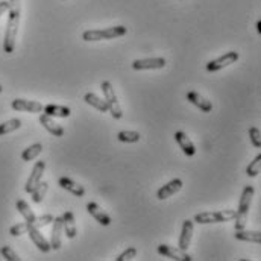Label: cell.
I'll return each instance as SVG.
<instances>
[{
    "label": "cell",
    "mask_w": 261,
    "mask_h": 261,
    "mask_svg": "<svg viewBox=\"0 0 261 261\" xmlns=\"http://www.w3.org/2000/svg\"><path fill=\"white\" fill-rule=\"evenodd\" d=\"M193 232H195L193 220H190V219L184 220V222H182V231H181L179 242H178L179 249H182V251H187V249H189V246H190V243H192Z\"/></svg>",
    "instance_id": "obj_13"
},
{
    "label": "cell",
    "mask_w": 261,
    "mask_h": 261,
    "mask_svg": "<svg viewBox=\"0 0 261 261\" xmlns=\"http://www.w3.org/2000/svg\"><path fill=\"white\" fill-rule=\"evenodd\" d=\"M137 254H138V251H137V248H128V249H125L116 260L117 261H126V260H132V258H135L137 257Z\"/></svg>",
    "instance_id": "obj_34"
},
{
    "label": "cell",
    "mask_w": 261,
    "mask_h": 261,
    "mask_svg": "<svg viewBox=\"0 0 261 261\" xmlns=\"http://www.w3.org/2000/svg\"><path fill=\"white\" fill-rule=\"evenodd\" d=\"M158 254L170 258V260H176V261H190L192 257L187 254V251H182L179 248H175V246H170V245H160L156 248Z\"/></svg>",
    "instance_id": "obj_8"
},
{
    "label": "cell",
    "mask_w": 261,
    "mask_h": 261,
    "mask_svg": "<svg viewBox=\"0 0 261 261\" xmlns=\"http://www.w3.org/2000/svg\"><path fill=\"white\" fill-rule=\"evenodd\" d=\"M234 237L240 242H249V243H261V232L260 231H245L239 229L236 231Z\"/></svg>",
    "instance_id": "obj_22"
},
{
    "label": "cell",
    "mask_w": 261,
    "mask_h": 261,
    "mask_svg": "<svg viewBox=\"0 0 261 261\" xmlns=\"http://www.w3.org/2000/svg\"><path fill=\"white\" fill-rule=\"evenodd\" d=\"M54 216L52 214H44V216H40V217H37L35 219V222L32 223L34 226H37L38 229L40 228H44V226H47V225H50L52 222H54Z\"/></svg>",
    "instance_id": "obj_32"
},
{
    "label": "cell",
    "mask_w": 261,
    "mask_h": 261,
    "mask_svg": "<svg viewBox=\"0 0 261 261\" xmlns=\"http://www.w3.org/2000/svg\"><path fill=\"white\" fill-rule=\"evenodd\" d=\"M257 32H258V34H261V20L260 21H257Z\"/></svg>",
    "instance_id": "obj_36"
},
{
    "label": "cell",
    "mask_w": 261,
    "mask_h": 261,
    "mask_svg": "<svg viewBox=\"0 0 261 261\" xmlns=\"http://www.w3.org/2000/svg\"><path fill=\"white\" fill-rule=\"evenodd\" d=\"M12 110L23 111V113H43L44 105L37 100H26V99H14L11 103Z\"/></svg>",
    "instance_id": "obj_9"
},
{
    "label": "cell",
    "mask_w": 261,
    "mask_h": 261,
    "mask_svg": "<svg viewBox=\"0 0 261 261\" xmlns=\"http://www.w3.org/2000/svg\"><path fill=\"white\" fill-rule=\"evenodd\" d=\"M260 167H261V153H258V155L254 158V161H252L251 164H248V167H246V173H248V176L255 178V176L260 173Z\"/></svg>",
    "instance_id": "obj_29"
},
{
    "label": "cell",
    "mask_w": 261,
    "mask_h": 261,
    "mask_svg": "<svg viewBox=\"0 0 261 261\" xmlns=\"http://www.w3.org/2000/svg\"><path fill=\"white\" fill-rule=\"evenodd\" d=\"M41 152H43V144H41V143H34L32 146H29L28 149L23 150L21 160H23V161H32V160H35Z\"/></svg>",
    "instance_id": "obj_25"
},
{
    "label": "cell",
    "mask_w": 261,
    "mask_h": 261,
    "mask_svg": "<svg viewBox=\"0 0 261 261\" xmlns=\"http://www.w3.org/2000/svg\"><path fill=\"white\" fill-rule=\"evenodd\" d=\"M54 228H52V232H50V248L54 251H58L61 246H63V232H64V228H63V217H55L54 219Z\"/></svg>",
    "instance_id": "obj_12"
},
{
    "label": "cell",
    "mask_w": 261,
    "mask_h": 261,
    "mask_svg": "<svg viewBox=\"0 0 261 261\" xmlns=\"http://www.w3.org/2000/svg\"><path fill=\"white\" fill-rule=\"evenodd\" d=\"M9 2V15H8V24L5 31V40H3V50L5 54H12L15 50V40L20 24V14H21V0H8Z\"/></svg>",
    "instance_id": "obj_1"
},
{
    "label": "cell",
    "mask_w": 261,
    "mask_h": 261,
    "mask_svg": "<svg viewBox=\"0 0 261 261\" xmlns=\"http://www.w3.org/2000/svg\"><path fill=\"white\" fill-rule=\"evenodd\" d=\"M87 211L102 225V226H108L111 225V217L96 203V202H88L87 203Z\"/></svg>",
    "instance_id": "obj_16"
},
{
    "label": "cell",
    "mask_w": 261,
    "mask_h": 261,
    "mask_svg": "<svg viewBox=\"0 0 261 261\" xmlns=\"http://www.w3.org/2000/svg\"><path fill=\"white\" fill-rule=\"evenodd\" d=\"M175 141L179 144V147L182 149V152H184L187 156H193L196 153L195 144H193V141L187 137L186 132H182V130L175 132Z\"/></svg>",
    "instance_id": "obj_17"
},
{
    "label": "cell",
    "mask_w": 261,
    "mask_h": 261,
    "mask_svg": "<svg viewBox=\"0 0 261 261\" xmlns=\"http://www.w3.org/2000/svg\"><path fill=\"white\" fill-rule=\"evenodd\" d=\"M58 186H60L61 189L67 190L68 193L77 196V197H82V196L85 195V189H84L81 184H77V182H74L73 179H70V178H65V176L60 178Z\"/></svg>",
    "instance_id": "obj_20"
},
{
    "label": "cell",
    "mask_w": 261,
    "mask_h": 261,
    "mask_svg": "<svg viewBox=\"0 0 261 261\" xmlns=\"http://www.w3.org/2000/svg\"><path fill=\"white\" fill-rule=\"evenodd\" d=\"M117 138L122 143H138L140 138H141V135L137 130H120L117 134Z\"/></svg>",
    "instance_id": "obj_28"
},
{
    "label": "cell",
    "mask_w": 261,
    "mask_h": 261,
    "mask_svg": "<svg viewBox=\"0 0 261 261\" xmlns=\"http://www.w3.org/2000/svg\"><path fill=\"white\" fill-rule=\"evenodd\" d=\"M236 211L234 210H217V211H205L197 213L195 216L196 223L206 225V223H225L229 220H234Z\"/></svg>",
    "instance_id": "obj_5"
},
{
    "label": "cell",
    "mask_w": 261,
    "mask_h": 261,
    "mask_svg": "<svg viewBox=\"0 0 261 261\" xmlns=\"http://www.w3.org/2000/svg\"><path fill=\"white\" fill-rule=\"evenodd\" d=\"M3 91V87H2V84H0V93Z\"/></svg>",
    "instance_id": "obj_37"
},
{
    "label": "cell",
    "mask_w": 261,
    "mask_h": 261,
    "mask_svg": "<svg viewBox=\"0 0 261 261\" xmlns=\"http://www.w3.org/2000/svg\"><path fill=\"white\" fill-rule=\"evenodd\" d=\"M249 138H251V143H252L254 147H260L261 149V132L258 128L252 126L249 129Z\"/></svg>",
    "instance_id": "obj_33"
},
{
    "label": "cell",
    "mask_w": 261,
    "mask_h": 261,
    "mask_svg": "<svg viewBox=\"0 0 261 261\" xmlns=\"http://www.w3.org/2000/svg\"><path fill=\"white\" fill-rule=\"evenodd\" d=\"M28 234H29V237H31L32 243H34V245H35L41 252L47 254V252H50V251H52L50 243L44 239V236L40 232V229H38L37 226H34L32 223H29V225H28Z\"/></svg>",
    "instance_id": "obj_10"
},
{
    "label": "cell",
    "mask_w": 261,
    "mask_h": 261,
    "mask_svg": "<svg viewBox=\"0 0 261 261\" xmlns=\"http://www.w3.org/2000/svg\"><path fill=\"white\" fill-rule=\"evenodd\" d=\"M126 35L125 26H114V28H105V29H90L82 34L84 41H102V40H113L117 37Z\"/></svg>",
    "instance_id": "obj_3"
},
{
    "label": "cell",
    "mask_w": 261,
    "mask_h": 261,
    "mask_svg": "<svg viewBox=\"0 0 261 261\" xmlns=\"http://www.w3.org/2000/svg\"><path fill=\"white\" fill-rule=\"evenodd\" d=\"M181 189H182V179L175 178V179H172L170 182H167L166 186H163V187L158 190L156 197H158L160 200L169 199V197H172L173 195H176Z\"/></svg>",
    "instance_id": "obj_14"
},
{
    "label": "cell",
    "mask_w": 261,
    "mask_h": 261,
    "mask_svg": "<svg viewBox=\"0 0 261 261\" xmlns=\"http://www.w3.org/2000/svg\"><path fill=\"white\" fill-rule=\"evenodd\" d=\"M21 128V120L20 119H11L3 123H0V135H6L9 132L20 129Z\"/></svg>",
    "instance_id": "obj_27"
},
{
    "label": "cell",
    "mask_w": 261,
    "mask_h": 261,
    "mask_svg": "<svg viewBox=\"0 0 261 261\" xmlns=\"http://www.w3.org/2000/svg\"><path fill=\"white\" fill-rule=\"evenodd\" d=\"M47 190H49V184H47L46 181H41V182L34 189V192L31 193V195H32V200H34L35 203H41L43 199H44V196L47 193Z\"/></svg>",
    "instance_id": "obj_26"
},
{
    "label": "cell",
    "mask_w": 261,
    "mask_h": 261,
    "mask_svg": "<svg viewBox=\"0 0 261 261\" xmlns=\"http://www.w3.org/2000/svg\"><path fill=\"white\" fill-rule=\"evenodd\" d=\"M0 254L3 255V258L8 261H20L21 258L17 255V252L12 249V248H9V246H2L0 248Z\"/></svg>",
    "instance_id": "obj_30"
},
{
    "label": "cell",
    "mask_w": 261,
    "mask_h": 261,
    "mask_svg": "<svg viewBox=\"0 0 261 261\" xmlns=\"http://www.w3.org/2000/svg\"><path fill=\"white\" fill-rule=\"evenodd\" d=\"M84 100H85L88 105H91L93 108H96L97 111H100V113H108V105H107L105 99L102 100V99H100V97H97L96 94H93V93H87V94L84 96Z\"/></svg>",
    "instance_id": "obj_23"
},
{
    "label": "cell",
    "mask_w": 261,
    "mask_h": 261,
    "mask_svg": "<svg viewBox=\"0 0 261 261\" xmlns=\"http://www.w3.org/2000/svg\"><path fill=\"white\" fill-rule=\"evenodd\" d=\"M44 169H46V163L44 161H37L35 166L32 167V172L26 181V186H24V192L26 193H32L34 189L41 182V178L44 175Z\"/></svg>",
    "instance_id": "obj_6"
},
{
    "label": "cell",
    "mask_w": 261,
    "mask_h": 261,
    "mask_svg": "<svg viewBox=\"0 0 261 261\" xmlns=\"http://www.w3.org/2000/svg\"><path fill=\"white\" fill-rule=\"evenodd\" d=\"M236 61H239V52H226L225 55L219 57L217 60H213L206 64V70L214 73V71H219L228 65L234 64Z\"/></svg>",
    "instance_id": "obj_7"
},
{
    "label": "cell",
    "mask_w": 261,
    "mask_h": 261,
    "mask_svg": "<svg viewBox=\"0 0 261 261\" xmlns=\"http://www.w3.org/2000/svg\"><path fill=\"white\" fill-rule=\"evenodd\" d=\"M254 187L252 186H246L243 189V193L239 202V210L236 211V231L239 229H245L246 223H248V214H249V208L252 203V197H254Z\"/></svg>",
    "instance_id": "obj_2"
},
{
    "label": "cell",
    "mask_w": 261,
    "mask_h": 261,
    "mask_svg": "<svg viewBox=\"0 0 261 261\" xmlns=\"http://www.w3.org/2000/svg\"><path fill=\"white\" fill-rule=\"evenodd\" d=\"M61 217H63V228H64L65 237H67V239H74L76 234H77L74 214H73L71 211H65Z\"/></svg>",
    "instance_id": "obj_19"
},
{
    "label": "cell",
    "mask_w": 261,
    "mask_h": 261,
    "mask_svg": "<svg viewBox=\"0 0 261 261\" xmlns=\"http://www.w3.org/2000/svg\"><path fill=\"white\" fill-rule=\"evenodd\" d=\"M187 100H189L190 103H193L195 107H197L202 113H211V110H213L211 100L205 99L203 96H200V94L196 93V91H190V93L187 94Z\"/></svg>",
    "instance_id": "obj_18"
},
{
    "label": "cell",
    "mask_w": 261,
    "mask_h": 261,
    "mask_svg": "<svg viewBox=\"0 0 261 261\" xmlns=\"http://www.w3.org/2000/svg\"><path fill=\"white\" fill-rule=\"evenodd\" d=\"M28 222H24V223H17V225H12L11 228H9V234L12 236V237H18V236H23V234H26L28 232Z\"/></svg>",
    "instance_id": "obj_31"
},
{
    "label": "cell",
    "mask_w": 261,
    "mask_h": 261,
    "mask_svg": "<svg viewBox=\"0 0 261 261\" xmlns=\"http://www.w3.org/2000/svg\"><path fill=\"white\" fill-rule=\"evenodd\" d=\"M15 206H17L18 213L24 217V220H26L28 223H34V222H35L37 216L34 214V211L31 210V206H29V203H28V202H24V200H21V199H20V200H17Z\"/></svg>",
    "instance_id": "obj_24"
},
{
    "label": "cell",
    "mask_w": 261,
    "mask_h": 261,
    "mask_svg": "<svg viewBox=\"0 0 261 261\" xmlns=\"http://www.w3.org/2000/svg\"><path fill=\"white\" fill-rule=\"evenodd\" d=\"M43 113H46L47 116L50 117H61V119H65V117H70L71 114V110L68 107H63V105H46L43 108Z\"/></svg>",
    "instance_id": "obj_21"
},
{
    "label": "cell",
    "mask_w": 261,
    "mask_h": 261,
    "mask_svg": "<svg viewBox=\"0 0 261 261\" xmlns=\"http://www.w3.org/2000/svg\"><path fill=\"white\" fill-rule=\"evenodd\" d=\"M8 9H9V2L8 0H2L0 2V15H3Z\"/></svg>",
    "instance_id": "obj_35"
},
{
    "label": "cell",
    "mask_w": 261,
    "mask_h": 261,
    "mask_svg": "<svg viewBox=\"0 0 261 261\" xmlns=\"http://www.w3.org/2000/svg\"><path fill=\"white\" fill-rule=\"evenodd\" d=\"M100 90L105 96V102L108 105V113H111L113 119L116 120H120L123 117V110L119 103V99H117V94L114 91V87L110 81H103L100 84Z\"/></svg>",
    "instance_id": "obj_4"
},
{
    "label": "cell",
    "mask_w": 261,
    "mask_h": 261,
    "mask_svg": "<svg viewBox=\"0 0 261 261\" xmlns=\"http://www.w3.org/2000/svg\"><path fill=\"white\" fill-rule=\"evenodd\" d=\"M166 60L161 57L156 58H144V60H135L132 63V68L140 71V70H160L166 67Z\"/></svg>",
    "instance_id": "obj_11"
},
{
    "label": "cell",
    "mask_w": 261,
    "mask_h": 261,
    "mask_svg": "<svg viewBox=\"0 0 261 261\" xmlns=\"http://www.w3.org/2000/svg\"><path fill=\"white\" fill-rule=\"evenodd\" d=\"M40 123L43 125V128L47 130L49 134H52L54 137H63L64 135V128L60 125V123H57L55 120H54V117H50V116H47L46 113H43L41 116H40Z\"/></svg>",
    "instance_id": "obj_15"
}]
</instances>
